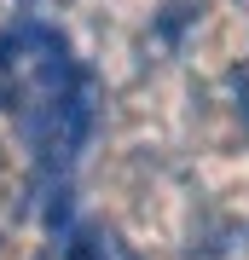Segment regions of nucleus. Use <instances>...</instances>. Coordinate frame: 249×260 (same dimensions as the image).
I'll return each instance as SVG.
<instances>
[{"mask_svg":"<svg viewBox=\"0 0 249 260\" xmlns=\"http://www.w3.org/2000/svg\"><path fill=\"white\" fill-rule=\"evenodd\" d=\"M81 75L87 70L75 64L70 41L46 18H12L0 29V93L23 127H35L58 99H70Z\"/></svg>","mask_w":249,"mask_h":260,"instance_id":"obj_1","label":"nucleus"},{"mask_svg":"<svg viewBox=\"0 0 249 260\" xmlns=\"http://www.w3.org/2000/svg\"><path fill=\"white\" fill-rule=\"evenodd\" d=\"M64 260H110V243H104L99 232H75L70 249H64Z\"/></svg>","mask_w":249,"mask_h":260,"instance_id":"obj_2","label":"nucleus"}]
</instances>
